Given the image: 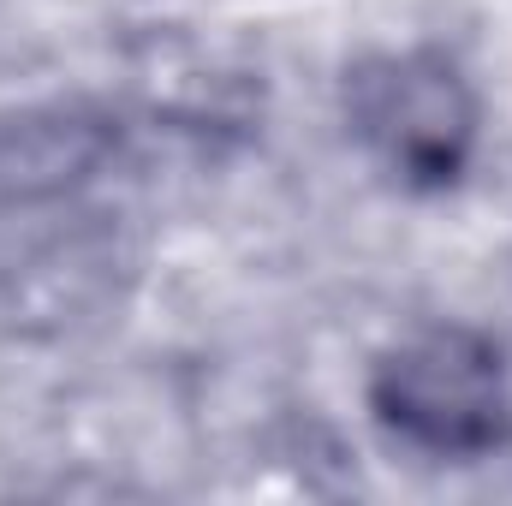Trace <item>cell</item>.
<instances>
[{
    "label": "cell",
    "instance_id": "1",
    "mask_svg": "<svg viewBox=\"0 0 512 506\" xmlns=\"http://www.w3.org/2000/svg\"><path fill=\"white\" fill-rule=\"evenodd\" d=\"M370 405L387 435L429 459L495 453L512 429V393L501 346L477 328H417L405 334L370 381Z\"/></svg>",
    "mask_w": 512,
    "mask_h": 506
},
{
    "label": "cell",
    "instance_id": "3",
    "mask_svg": "<svg viewBox=\"0 0 512 506\" xmlns=\"http://www.w3.org/2000/svg\"><path fill=\"white\" fill-rule=\"evenodd\" d=\"M131 268H137V251H131L126 227H114L108 215H84L36 239L18 262H6L0 316L12 334H30V340L78 334L126 298Z\"/></svg>",
    "mask_w": 512,
    "mask_h": 506
},
{
    "label": "cell",
    "instance_id": "4",
    "mask_svg": "<svg viewBox=\"0 0 512 506\" xmlns=\"http://www.w3.org/2000/svg\"><path fill=\"white\" fill-rule=\"evenodd\" d=\"M120 131L84 102H48L0 120V221L72 203L114 161Z\"/></svg>",
    "mask_w": 512,
    "mask_h": 506
},
{
    "label": "cell",
    "instance_id": "2",
    "mask_svg": "<svg viewBox=\"0 0 512 506\" xmlns=\"http://www.w3.org/2000/svg\"><path fill=\"white\" fill-rule=\"evenodd\" d=\"M346 120L417 185H447L477 137V96L447 54H382L346 78Z\"/></svg>",
    "mask_w": 512,
    "mask_h": 506
}]
</instances>
